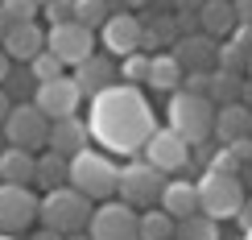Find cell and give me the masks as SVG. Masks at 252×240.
<instances>
[{
    "instance_id": "obj_27",
    "label": "cell",
    "mask_w": 252,
    "mask_h": 240,
    "mask_svg": "<svg viewBox=\"0 0 252 240\" xmlns=\"http://www.w3.org/2000/svg\"><path fill=\"white\" fill-rule=\"evenodd\" d=\"M108 0H75V21L79 25H87V29H99L103 21H108Z\"/></svg>"
},
{
    "instance_id": "obj_7",
    "label": "cell",
    "mask_w": 252,
    "mask_h": 240,
    "mask_svg": "<svg viewBox=\"0 0 252 240\" xmlns=\"http://www.w3.org/2000/svg\"><path fill=\"white\" fill-rule=\"evenodd\" d=\"M161 186H165V174L153 170L149 162H132L116 174V195L128 207H153L161 199Z\"/></svg>"
},
{
    "instance_id": "obj_35",
    "label": "cell",
    "mask_w": 252,
    "mask_h": 240,
    "mask_svg": "<svg viewBox=\"0 0 252 240\" xmlns=\"http://www.w3.org/2000/svg\"><path fill=\"white\" fill-rule=\"evenodd\" d=\"M236 220H240V228H252V203H244V207H240V211H236Z\"/></svg>"
},
{
    "instance_id": "obj_41",
    "label": "cell",
    "mask_w": 252,
    "mask_h": 240,
    "mask_svg": "<svg viewBox=\"0 0 252 240\" xmlns=\"http://www.w3.org/2000/svg\"><path fill=\"white\" fill-rule=\"evenodd\" d=\"M66 240H91V236H83V232H75V236H66Z\"/></svg>"
},
{
    "instance_id": "obj_20",
    "label": "cell",
    "mask_w": 252,
    "mask_h": 240,
    "mask_svg": "<svg viewBox=\"0 0 252 240\" xmlns=\"http://www.w3.org/2000/svg\"><path fill=\"white\" fill-rule=\"evenodd\" d=\"M198 25H203L207 37H223L236 29V13H232V0H203L198 4Z\"/></svg>"
},
{
    "instance_id": "obj_6",
    "label": "cell",
    "mask_w": 252,
    "mask_h": 240,
    "mask_svg": "<svg viewBox=\"0 0 252 240\" xmlns=\"http://www.w3.org/2000/svg\"><path fill=\"white\" fill-rule=\"evenodd\" d=\"M0 133L13 149H41L50 137V116H41L37 103H17V108H8Z\"/></svg>"
},
{
    "instance_id": "obj_43",
    "label": "cell",
    "mask_w": 252,
    "mask_h": 240,
    "mask_svg": "<svg viewBox=\"0 0 252 240\" xmlns=\"http://www.w3.org/2000/svg\"><path fill=\"white\" fill-rule=\"evenodd\" d=\"M33 4H37V8H41V4H46V0H33Z\"/></svg>"
},
{
    "instance_id": "obj_44",
    "label": "cell",
    "mask_w": 252,
    "mask_h": 240,
    "mask_svg": "<svg viewBox=\"0 0 252 240\" xmlns=\"http://www.w3.org/2000/svg\"><path fill=\"white\" fill-rule=\"evenodd\" d=\"M248 67H252V50H248Z\"/></svg>"
},
{
    "instance_id": "obj_31",
    "label": "cell",
    "mask_w": 252,
    "mask_h": 240,
    "mask_svg": "<svg viewBox=\"0 0 252 240\" xmlns=\"http://www.w3.org/2000/svg\"><path fill=\"white\" fill-rule=\"evenodd\" d=\"M41 13H46V21H50V25L75 21V0H46V4H41Z\"/></svg>"
},
{
    "instance_id": "obj_18",
    "label": "cell",
    "mask_w": 252,
    "mask_h": 240,
    "mask_svg": "<svg viewBox=\"0 0 252 240\" xmlns=\"http://www.w3.org/2000/svg\"><path fill=\"white\" fill-rule=\"evenodd\" d=\"M75 83H79L83 96H95V91H103V87L116 83V70H112V62L103 58V54H87L75 67Z\"/></svg>"
},
{
    "instance_id": "obj_8",
    "label": "cell",
    "mask_w": 252,
    "mask_h": 240,
    "mask_svg": "<svg viewBox=\"0 0 252 240\" xmlns=\"http://www.w3.org/2000/svg\"><path fill=\"white\" fill-rule=\"evenodd\" d=\"M87 236L91 240H141V232H136V207L128 203H108L103 199V207H95L87 220Z\"/></svg>"
},
{
    "instance_id": "obj_40",
    "label": "cell",
    "mask_w": 252,
    "mask_h": 240,
    "mask_svg": "<svg viewBox=\"0 0 252 240\" xmlns=\"http://www.w3.org/2000/svg\"><path fill=\"white\" fill-rule=\"evenodd\" d=\"M37 240H62V236H58V232H50V228H46V232H41Z\"/></svg>"
},
{
    "instance_id": "obj_23",
    "label": "cell",
    "mask_w": 252,
    "mask_h": 240,
    "mask_svg": "<svg viewBox=\"0 0 252 240\" xmlns=\"http://www.w3.org/2000/svg\"><path fill=\"white\" fill-rule=\"evenodd\" d=\"M33 182L37 186H62L66 182V158L62 153H54V149H46L41 158H33Z\"/></svg>"
},
{
    "instance_id": "obj_17",
    "label": "cell",
    "mask_w": 252,
    "mask_h": 240,
    "mask_svg": "<svg viewBox=\"0 0 252 240\" xmlns=\"http://www.w3.org/2000/svg\"><path fill=\"white\" fill-rule=\"evenodd\" d=\"M215 137L219 141H240V137H252V108H244L240 100L223 103V108L215 112Z\"/></svg>"
},
{
    "instance_id": "obj_19",
    "label": "cell",
    "mask_w": 252,
    "mask_h": 240,
    "mask_svg": "<svg viewBox=\"0 0 252 240\" xmlns=\"http://www.w3.org/2000/svg\"><path fill=\"white\" fill-rule=\"evenodd\" d=\"M157 203H161V211L178 224V220H186V215L198 211V186L194 182H165Z\"/></svg>"
},
{
    "instance_id": "obj_15",
    "label": "cell",
    "mask_w": 252,
    "mask_h": 240,
    "mask_svg": "<svg viewBox=\"0 0 252 240\" xmlns=\"http://www.w3.org/2000/svg\"><path fill=\"white\" fill-rule=\"evenodd\" d=\"M87 137H91V129H87L79 116H62V120H50L46 145H50L54 153H62V158H70V153L87 149Z\"/></svg>"
},
{
    "instance_id": "obj_22",
    "label": "cell",
    "mask_w": 252,
    "mask_h": 240,
    "mask_svg": "<svg viewBox=\"0 0 252 240\" xmlns=\"http://www.w3.org/2000/svg\"><path fill=\"white\" fill-rule=\"evenodd\" d=\"M149 87H157V91H174L178 83H182V67H178V58L174 54H153L149 58Z\"/></svg>"
},
{
    "instance_id": "obj_37",
    "label": "cell",
    "mask_w": 252,
    "mask_h": 240,
    "mask_svg": "<svg viewBox=\"0 0 252 240\" xmlns=\"http://www.w3.org/2000/svg\"><path fill=\"white\" fill-rule=\"evenodd\" d=\"M8 70H13V58H8V54H4V50H0V83H4V79H8Z\"/></svg>"
},
{
    "instance_id": "obj_32",
    "label": "cell",
    "mask_w": 252,
    "mask_h": 240,
    "mask_svg": "<svg viewBox=\"0 0 252 240\" xmlns=\"http://www.w3.org/2000/svg\"><path fill=\"white\" fill-rule=\"evenodd\" d=\"M207 170H223V174H240V162H236V153H232V149H227V145H223V149H219L215 158H211V166H207Z\"/></svg>"
},
{
    "instance_id": "obj_42",
    "label": "cell",
    "mask_w": 252,
    "mask_h": 240,
    "mask_svg": "<svg viewBox=\"0 0 252 240\" xmlns=\"http://www.w3.org/2000/svg\"><path fill=\"white\" fill-rule=\"evenodd\" d=\"M244 240H252V228H244Z\"/></svg>"
},
{
    "instance_id": "obj_30",
    "label": "cell",
    "mask_w": 252,
    "mask_h": 240,
    "mask_svg": "<svg viewBox=\"0 0 252 240\" xmlns=\"http://www.w3.org/2000/svg\"><path fill=\"white\" fill-rule=\"evenodd\" d=\"M0 8H4V17L13 21V25H21V21H33V17L41 13L33 0H0Z\"/></svg>"
},
{
    "instance_id": "obj_16",
    "label": "cell",
    "mask_w": 252,
    "mask_h": 240,
    "mask_svg": "<svg viewBox=\"0 0 252 240\" xmlns=\"http://www.w3.org/2000/svg\"><path fill=\"white\" fill-rule=\"evenodd\" d=\"M178 67H182V75L186 70H207L211 62L219 58V50H215V37H207V34H186V37H178Z\"/></svg>"
},
{
    "instance_id": "obj_2",
    "label": "cell",
    "mask_w": 252,
    "mask_h": 240,
    "mask_svg": "<svg viewBox=\"0 0 252 240\" xmlns=\"http://www.w3.org/2000/svg\"><path fill=\"white\" fill-rule=\"evenodd\" d=\"M37 220L58 236H75V232H87V220H91V199L79 195L75 186H50L46 199H37Z\"/></svg>"
},
{
    "instance_id": "obj_25",
    "label": "cell",
    "mask_w": 252,
    "mask_h": 240,
    "mask_svg": "<svg viewBox=\"0 0 252 240\" xmlns=\"http://www.w3.org/2000/svg\"><path fill=\"white\" fill-rule=\"evenodd\" d=\"M136 232L141 240H174V220L161 207H149L145 215H136Z\"/></svg>"
},
{
    "instance_id": "obj_38",
    "label": "cell",
    "mask_w": 252,
    "mask_h": 240,
    "mask_svg": "<svg viewBox=\"0 0 252 240\" xmlns=\"http://www.w3.org/2000/svg\"><path fill=\"white\" fill-rule=\"evenodd\" d=\"M8 25H13V21H8V17H4V8H0V37L8 34Z\"/></svg>"
},
{
    "instance_id": "obj_39",
    "label": "cell",
    "mask_w": 252,
    "mask_h": 240,
    "mask_svg": "<svg viewBox=\"0 0 252 240\" xmlns=\"http://www.w3.org/2000/svg\"><path fill=\"white\" fill-rule=\"evenodd\" d=\"M203 0H178V8H198Z\"/></svg>"
},
{
    "instance_id": "obj_5",
    "label": "cell",
    "mask_w": 252,
    "mask_h": 240,
    "mask_svg": "<svg viewBox=\"0 0 252 240\" xmlns=\"http://www.w3.org/2000/svg\"><path fill=\"white\" fill-rule=\"evenodd\" d=\"M198 186V211L211 220H236V211L244 207V186L240 174H223V170H207Z\"/></svg>"
},
{
    "instance_id": "obj_24",
    "label": "cell",
    "mask_w": 252,
    "mask_h": 240,
    "mask_svg": "<svg viewBox=\"0 0 252 240\" xmlns=\"http://www.w3.org/2000/svg\"><path fill=\"white\" fill-rule=\"evenodd\" d=\"M174 240H219V220L194 211V215H186V220L174 224Z\"/></svg>"
},
{
    "instance_id": "obj_4",
    "label": "cell",
    "mask_w": 252,
    "mask_h": 240,
    "mask_svg": "<svg viewBox=\"0 0 252 240\" xmlns=\"http://www.w3.org/2000/svg\"><path fill=\"white\" fill-rule=\"evenodd\" d=\"M170 129L186 145L207 141L215 133V103L207 96H194V91H178V96L170 100Z\"/></svg>"
},
{
    "instance_id": "obj_11",
    "label": "cell",
    "mask_w": 252,
    "mask_h": 240,
    "mask_svg": "<svg viewBox=\"0 0 252 240\" xmlns=\"http://www.w3.org/2000/svg\"><path fill=\"white\" fill-rule=\"evenodd\" d=\"M37 220V195L29 186L0 182V232H25Z\"/></svg>"
},
{
    "instance_id": "obj_36",
    "label": "cell",
    "mask_w": 252,
    "mask_h": 240,
    "mask_svg": "<svg viewBox=\"0 0 252 240\" xmlns=\"http://www.w3.org/2000/svg\"><path fill=\"white\" fill-rule=\"evenodd\" d=\"M8 108H13V100H8V91L0 87V124H4V116H8Z\"/></svg>"
},
{
    "instance_id": "obj_26",
    "label": "cell",
    "mask_w": 252,
    "mask_h": 240,
    "mask_svg": "<svg viewBox=\"0 0 252 240\" xmlns=\"http://www.w3.org/2000/svg\"><path fill=\"white\" fill-rule=\"evenodd\" d=\"M240 96V83L232 70H215V75H207V100H219V103H232Z\"/></svg>"
},
{
    "instance_id": "obj_1",
    "label": "cell",
    "mask_w": 252,
    "mask_h": 240,
    "mask_svg": "<svg viewBox=\"0 0 252 240\" xmlns=\"http://www.w3.org/2000/svg\"><path fill=\"white\" fill-rule=\"evenodd\" d=\"M91 137L112 153H141V145L149 141V133L157 129L149 100L141 96V87L132 83H112L91 96V120H87Z\"/></svg>"
},
{
    "instance_id": "obj_34",
    "label": "cell",
    "mask_w": 252,
    "mask_h": 240,
    "mask_svg": "<svg viewBox=\"0 0 252 240\" xmlns=\"http://www.w3.org/2000/svg\"><path fill=\"white\" fill-rule=\"evenodd\" d=\"M232 13H236V25H252V0H232Z\"/></svg>"
},
{
    "instance_id": "obj_10",
    "label": "cell",
    "mask_w": 252,
    "mask_h": 240,
    "mask_svg": "<svg viewBox=\"0 0 252 240\" xmlns=\"http://www.w3.org/2000/svg\"><path fill=\"white\" fill-rule=\"evenodd\" d=\"M33 103L41 108V116L50 120H62V116H75L79 103H83V91L70 75H58V79H46L33 87Z\"/></svg>"
},
{
    "instance_id": "obj_13",
    "label": "cell",
    "mask_w": 252,
    "mask_h": 240,
    "mask_svg": "<svg viewBox=\"0 0 252 240\" xmlns=\"http://www.w3.org/2000/svg\"><path fill=\"white\" fill-rule=\"evenodd\" d=\"M141 21H136L132 13H108V21L99 25V34H103V46L112 50L116 58H124V54H132V50H141Z\"/></svg>"
},
{
    "instance_id": "obj_28",
    "label": "cell",
    "mask_w": 252,
    "mask_h": 240,
    "mask_svg": "<svg viewBox=\"0 0 252 240\" xmlns=\"http://www.w3.org/2000/svg\"><path fill=\"white\" fill-rule=\"evenodd\" d=\"M120 79L124 83H145L149 79V54H141V50H132V54H124V62H120Z\"/></svg>"
},
{
    "instance_id": "obj_3",
    "label": "cell",
    "mask_w": 252,
    "mask_h": 240,
    "mask_svg": "<svg viewBox=\"0 0 252 240\" xmlns=\"http://www.w3.org/2000/svg\"><path fill=\"white\" fill-rule=\"evenodd\" d=\"M116 162L108 158V153L99 149H79L66 158V186H75L79 195H87V199H112L116 195Z\"/></svg>"
},
{
    "instance_id": "obj_12",
    "label": "cell",
    "mask_w": 252,
    "mask_h": 240,
    "mask_svg": "<svg viewBox=\"0 0 252 240\" xmlns=\"http://www.w3.org/2000/svg\"><path fill=\"white\" fill-rule=\"evenodd\" d=\"M141 153H145V162H149L153 170H161V174L182 170V166L190 162V145L178 137L174 129H153V133H149V141L141 145Z\"/></svg>"
},
{
    "instance_id": "obj_29",
    "label": "cell",
    "mask_w": 252,
    "mask_h": 240,
    "mask_svg": "<svg viewBox=\"0 0 252 240\" xmlns=\"http://www.w3.org/2000/svg\"><path fill=\"white\" fill-rule=\"evenodd\" d=\"M29 75H33V83H46V79H58L62 75V62L50 54V50H37L33 58H29Z\"/></svg>"
},
{
    "instance_id": "obj_21",
    "label": "cell",
    "mask_w": 252,
    "mask_h": 240,
    "mask_svg": "<svg viewBox=\"0 0 252 240\" xmlns=\"http://www.w3.org/2000/svg\"><path fill=\"white\" fill-rule=\"evenodd\" d=\"M0 182L29 186V182H33V153H29V149H13V145H8V149L0 153Z\"/></svg>"
},
{
    "instance_id": "obj_33",
    "label": "cell",
    "mask_w": 252,
    "mask_h": 240,
    "mask_svg": "<svg viewBox=\"0 0 252 240\" xmlns=\"http://www.w3.org/2000/svg\"><path fill=\"white\" fill-rule=\"evenodd\" d=\"M227 149L236 153V162L244 166V162H252V137H240V141H227Z\"/></svg>"
},
{
    "instance_id": "obj_9",
    "label": "cell",
    "mask_w": 252,
    "mask_h": 240,
    "mask_svg": "<svg viewBox=\"0 0 252 240\" xmlns=\"http://www.w3.org/2000/svg\"><path fill=\"white\" fill-rule=\"evenodd\" d=\"M46 50L62 62V67H79L87 54H95V37H91V29L79 25V21H62V25H50Z\"/></svg>"
},
{
    "instance_id": "obj_14",
    "label": "cell",
    "mask_w": 252,
    "mask_h": 240,
    "mask_svg": "<svg viewBox=\"0 0 252 240\" xmlns=\"http://www.w3.org/2000/svg\"><path fill=\"white\" fill-rule=\"evenodd\" d=\"M0 50H4L8 58L29 62L37 50H46V34H41L37 21H21V25H8V34L0 37Z\"/></svg>"
}]
</instances>
